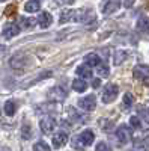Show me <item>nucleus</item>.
Listing matches in <instances>:
<instances>
[{
	"label": "nucleus",
	"mask_w": 149,
	"mask_h": 151,
	"mask_svg": "<svg viewBox=\"0 0 149 151\" xmlns=\"http://www.w3.org/2000/svg\"><path fill=\"white\" fill-rule=\"evenodd\" d=\"M119 94V86L115 85V83H110L104 88V92H103V103L108 104L111 101H115L116 97Z\"/></svg>",
	"instance_id": "obj_1"
},
{
	"label": "nucleus",
	"mask_w": 149,
	"mask_h": 151,
	"mask_svg": "<svg viewBox=\"0 0 149 151\" xmlns=\"http://www.w3.org/2000/svg\"><path fill=\"white\" fill-rule=\"evenodd\" d=\"M78 106L83 110H86V112L95 110V107H96V98H95V95L92 94V95H86V97L80 98L78 100Z\"/></svg>",
	"instance_id": "obj_2"
},
{
	"label": "nucleus",
	"mask_w": 149,
	"mask_h": 151,
	"mask_svg": "<svg viewBox=\"0 0 149 151\" xmlns=\"http://www.w3.org/2000/svg\"><path fill=\"white\" fill-rule=\"evenodd\" d=\"M39 127H41V132H42L44 134L53 133V130L56 129V119L51 118V116H44V118L39 121Z\"/></svg>",
	"instance_id": "obj_3"
},
{
	"label": "nucleus",
	"mask_w": 149,
	"mask_h": 151,
	"mask_svg": "<svg viewBox=\"0 0 149 151\" xmlns=\"http://www.w3.org/2000/svg\"><path fill=\"white\" fill-rule=\"evenodd\" d=\"M116 137H118L119 144H122V145L127 144V142L131 139V132H130V129H128V125H125V124L119 125L118 130H116Z\"/></svg>",
	"instance_id": "obj_4"
},
{
	"label": "nucleus",
	"mask_w": 149,
	"mask_h": 151,
	"mask_svg": "<svg viewBox=\"0 0 149 151\" xmlns=\"http://www.w3.org/2000/svg\"><path fill=\"white\" fill-rule=\"evenodd\" d=\"M134 74V79H137V80H149V65H137L134 68L133 71Z\"/></svg>",
	"instance_id": "obj_5"
},
{
	"label": "nucleus",
	"mask_w": 149,
	"mask_h": 151,
	"mask_svg": "<svg viewBox=\"0 0 149 151\" xmlns=\"http://www.w3.org/2000/svg\"><path fill=\"white\" fill-rule=\"evenodd\" d=\"M91 20H95V15H93V11L91 9H83V11H78L76 12V17H74V21H91Z\"/></svg>",
	"instance_id": "obj_6"
},
{
	"label": "nucleus",
	"mask_w": 149,
	"mask_h": 151,
	"mask_svg": "<svg viewBox=\"0 0 149 151\" xmlns=\"http://www.w3.org/2000/svg\"><path fill=\"white\" fill-rule=\"evenodd\" d=\"M120 8V0H108V2L103 6V14L104 15H110L116 12Z\"/></svg>",
	"instance_id": "obj_7"
},
{
	"label": "nucleus",
	"mask_w": 149,
	"mask_h": 151,
	"mask_svg": "<svg viewBox=\"0 0 149 151\" xmlns=\"http://www.w3.org/2000/svg\"><path fill=\"white\" fill-rule=\"evenodd\" d=\"M68 144V134L65 132H57L54 136H53V147L54 148H60Z\"/></svg>",
	"instance_id": "obj_8"
},
{
	"label": "nucleus",
	"mask_w": 149,
	"mask_h": 151,
	"mask_svg": "<svg viewBox=\"0 0 149 151\" xmlns=\"http://www.w3.org/2000/svg\"><path fill=\"white\" fill-rule=\"evenodd\" d=\"M77 139H78V141H80V144H81V145H84V147H86V145H91V144L93 142V139H95V133H93L92 130H89V129H88V130L81 132V134L77 137Z\"/></svg>",
	"instance_id": "obj_9"
},
{
	"label": "nucleus",
	"mask_w": 149,
	"mask_h": 151,
	"mask_svg": "<svg viewBox=\"0 0 149 151\" xmlns=\"http://www.w3.org/2000/svg\"><path fill=\"white\" fill-rule=\"evenodd\" d=\"M20 33V26H17V24L11 23L8 24V26H5L3 29V38H6V40H11V38H14Z\"/></svg>",
	"instance_id": "obj_10"
},
{
	"label": "nucleus",
	"mask_w": 149,
	"mask_h": 151,
	"mask_svg": "<svg viewBox=\"0 0 149 151\" xmlns=\"http://www.w3.org/2000/svg\"><path fill=\"white\" fill-rule=\"evenodd\" d=\"M36 21H38V24L42 27V29H47L51 26V23H53V17L51 14H48V12H41L39 17L36 18Z\"/></svg>",
	"instance_id": "obj_11"
},
{
	"label": "nucleus",
	"mask_w": 149,
	"mask_h": 151,
	"mask_svg": "<svg viewBox=\"0 0 149 151\" xmlns=\"http://www.w3.org/2000/svg\"><path fill=\"white\" fill-rule=\"evenodd\" d=\"M26 56H23V55H15L14 58L11 59V67L14 68V70H20V68H24L26 67Z\"/></svg>",
	"instance_id": "obj_12"
},
{
	"label": "nucleus",
	"mask_w": 149,
	"mask_h": 151,
	"mask_svg": "<svg viewBox=\"0 0 149 151\" xmlns=\"http://www.w3.org/2000/svg\"><path fill=\"white\" fill-rule=\"evenodd\" d=\"M76 73L80 76V77H83V79H92V67H91V65H88V64L77 67Z\"/></svg>",
	"instance_id": "obj_13"
},
{
	"label": "nucleus",
	"mask_w": 149,
	"mask_h": 151,
	"mask_svg": "<svg viewBox=\"0 0 149 151\" xmlns=\"http://www.w3.org/2000/svg\"><path fill=\"white\" fill-rule=\"evenodd\" d=\"M127 56H128V53L125 52V50H116L115 55H113V64H115L116 67L122 65L123 62H125Z\"/></svg>",
	"instance_id": "obj_14"
},
{
	"label": "nucleus",
	"mask_w": 149,
	"mask_h": 151,
	"mask_svg": "<svg viewBox=\"0 0 149 151\" xmlns=\"http://www.w3.org/2000/svg\"><path fill=\"white\" fill-rule=\"evenodd\" d=\"M137 29L142 33H149V18L146 15L139 17V20H137Z\"/></svg>",
	"instance_id": "obj_15"
},
{
	"label": "nucleus",
	"mask_w": 149,
	"mask_h": 151,
	"mask_svg": "<svg viewBox=\"0 0 149 151\" xmlns=\"http://www.w3.org/2000/svg\"><path fill=\"white\" fill-rule=\"evenodd\" d=\"M74 17H76V11H72V9H65V11H62V14L59 17V21L63 24L66 21H71L74 20Z\"/></svg>",
	"instance_id": "obj_16"
},
{
	"label": "nucleus",
	"mask_w": 149,
	"mask_h": 151,
	"mask_svg": "<svg viewBox=\"0 0 149 151\" xmlns=\"http://www.w3.org/2000/svg\"><path fill=\"white\" fill-rule=\"evenodd\" d=\"M84 62L88 65H91V67H98L99 62H101V59H99V56L95 55V53H88L84 56Z\"/></svg>",
	"instance_id": "obj_17"
},
{
	"label": "nucleus",
	"mask_w": 149,
	"mask_h": 151,
	"mask_svg": "<svg viewBox=\"0 0 149 151\" xmlns=\"http://www.w3.org/2000/svg\"><path fill=\"white\" fill-rule=\"evenodd\" d=\"M39 8H41V5H39L38 0H30V2H27L26 5H24L26 12H30V14H32V12H38Z\"/></svg>",
	"instance_id": "obj_18"
},
{
	"label": "nucleus",
	"mask_w": 149,
	"mask_h": 151,
	"mask_svg": "<svg viewBox=\"0 0 149 151\" xmlns=\"http://www.w3.org/2000/svg\"><path fill=\"white\" fill-rule=\"evenodd\" d=\"M36 23H38V21H36V18H27V17H21V18H20V26L24 27V29L33 27Z\"/></svg>",
	"instance_id": "obj_19"
},
{
	"label": "nucleus",
	"mask_w": 149,
	"mask_h": 151,
	"mask_svg": "<svg viewBox=\"0 0 149 151\" xmlns=\"http://www.w3.org/2000/svg\"><path fill=\"white\" fill-rule=\"evenodd\" d=\"M72 89L76 92H84L86 89H88V83H86L84 80H74L72 82Z\"/></svg>",
	"instance_id": "obj_20"
},
{
	"label": "nucleus",
	"mask_w": 149,
	"mask_h": 151,
	"mask_svg": "<svg viewBox=\"0 0 149 151\" xmlns=\"http://www.w3.org/2000/svg\"><path fill=\"white\" fill-rule=\"evenodd\" d=\"M50 98H56V100H62L65 98V92L60 89V88H53V89H50Z\"/></svg>",
	"instance_id": "obj_21"
},
{
	"label": "nucleus",
	"mask_w": 149,
	"mask_h": 151,
	"mask_svg": "<svg viewBox=\"0 0 149 151\" xmlns=\"http://www.w3.org/2000/svg\"><path fill=\"white\" fill-rule=\"evenodd\" d=\"M15 110H17V106H15L14 101H11V100H9V101L5 103V113L8 116H12L15 113Z\"/></svg>",
	"instance_id": "obj_22"
},
{
	"label": "nucleus",
	"mask_w": 149,
	"mask_h": 151,
	"mask_svg": "<svg viewBox=\"0 0 149 151\" xmlns=\"http://www.w3.org/2000/svg\"><path fill=\"white\" fill-rule=\"evenodd\" d=\"M21 136H23V139H30V137H32V127H30V124H24L23 125Z\"/></svg>",
	"instance_id": "obj_23"
},
{
	"label": "nucleus",
	"mask_w": 149,
	"mask_h": 151,
	"mask_svg": "<svg viewBox=\"0 0 149 151\" xmlns=\"http://www.w3.org/2000/svg\"><path fill=\"white\" fill-rule=\"evenodd\" d=\"M133 103H134V97H133L130 92H127L125 95H123V107L130 109V107L133 106Z\"/></svg>",
	"instance_id": "obj_24"
},
{
	"label": "nucleus",
	"mask_w": 149,
	"mask_h": 151,
	"mask_svg": "<svg viewBox=\"0 0 149 151\" xmlns=\"http://www.w3.org/2000/svg\"><path fill=\"white\" fill-rule=\"evenodd\" d=\"M130 124H131V127H134V129H140L142 127V121H140L139 116H131L130 118Z\"/></svg>",
	"instance_id": "obj_25"
},
{
	"label": "nucleus",
	"mask_w": 149,
	"mask_h": 151,
	"mask_svg": "<svg viewBox=\"0 0 149 151\" xmlns=\"http://www.w3.org/2000/svg\"><path fill=\"white\" fill-rule=\"evenodd\" d=\"M68 112H69L71 115H72L71 118H72L74 121H77V122H83V118H81V115H78V113L76 112V109H74V107H69V109H68Z\"/></svg>",
	"instance_id": "obj_26"
},
{
	"label": "nucleus",
	"mask_w": 149,
	"mask_h": 151,
	"mask_svg": "<svg viewBox=\"0 0 149 151\" xmlns=\"http://www.w3.org/2000/svg\"><path fill=\"white\" fill-rule=\"evenodd\" d=\"M33 150H35V151H39V150H45V151H48L50 147H48L44 141H39V142H36V144L33 145Z\"/></svg>",
	"instance_id": "obj_27"
},
{
	"label": "nucleus",
	"mask_w": 149,
	"mask_h": 151,
	"mask_svg": "<svg viewBox=\"0 0 149 151\" xmlns=\"http://www.w3.org/2000/svg\"><path fill=\"white\" fill-rule=\"evenodd\" d=\"M108 67L107 65H99V68H98V74L99 76H101V77H103V76H104V77H107V76H108Z\"/></svg>",
	"instance_id": "obj_28"
},
{
	"label": "nucleus",
	"mask_w": 149,
	"mask_h": 151,
	"mask_svg": "<svg viewBox=\"0 0 149 151\" xmlns=\"http://www.w3.org/2000/svg\"><path fill=\"white\" fill-rule=\"evenodd\" d=\"M134 3H135V0H123V6L125 8H133Z\"/></svg>",
	"instance_id": "obj_29"
},
{
	"label": "nucleus",
	"mask_w": 149,
	"mask_h": 151,
	"mask_svg": "<svg viewBox=\"0 0 149 151\" xmlns=\"http://www.w3.org/2000/svg\"><path fill=\"white\" fill-rule=\"evenodd\" d=\"M101 150H108V147L106 145V142H99L96 145V151H101Z\"/></svg>",
	"instance_id": "obj_30"
},
{
	"label": "nucleus",
	"mask_w": 149,
	"mask_h": 151,
	"mask_svg": "<svg viewBox=\"0 0 149 151\" xmlns=\"http://www.w3.org/2000/svg\"><path fill=\"white\" fill-rule=\"evenodd\" d=\"M146 147H148V145H146V142H135V144H134V148H137V150H139V148L145 150Z\"/></svg>",
	"instance_id": "obj_31"
},
{
	"label": "nucleus",
	"mask_w": 149,
	"mask_h": 151,
	"mask_svg": "<svg viewBox=\"0 0 149 151\" xmlns=\"http://www.w3.org/2000/svg\"><path fill=\"white\" fill-rule=\"evenodd\" d=\"M99 85H101V80H99V79H93V82H92V86H93V88H98Z\"/></svg>",
	"instance_id": "obj_32"
},
{
	"label": "nucleus",
	"mask_w": 149,
	"mask_h": 151,
	"mask_svg": "<svg viewBox=\"0 0 149 151\" xmlns=\"http://www.w3.org/2000/svg\"><path fill=\"white\" fill-rule=\"evenodd\" d=\"M60 2L63 3V5H72L74 2H76V0H60Z\"/></svg>",
	"instance_id": "obj_33"
},
{
	"label": "nucleus",
	"mask_w": 149,
	"mask_h": 151,
	"mask_svg": "<svg viewBox=\"0 0 149 151\" xmlns=\"http://www.w3.org/2000/svg\"><path fill=\"white\" fill-rule=\"evenodd\" d=\"M0 2H5V0H0Z\"/></svg>",
	"instance_id": "obj_34"
},
{
	"label": "nucleus",
	"mask_w": 149,
	"mask_h": 151,
	"mask_svg": "<svg viewBox=\"0 0 149 151\" xmlns=\"http://www.w3.org/2000/svg\"><path fill=\"white\" fill-rule=\"evenodd\" d=\"M148 112H149V110H148Z\"/></svg>",
	"instance_id": "obj_35"
}]
</instances>
